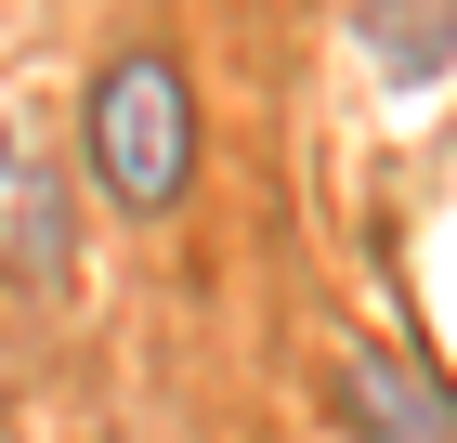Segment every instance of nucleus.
Returning a JSON list of instances; mask_svg holds the SVG:
<instances>
[{"label":"nucleus","instance_id":"nucleus-1","mask_svg":"<svg viewBox=\"0 0 457 443\" xmlns=\"http://www.w3.org/2000/svg\"><path fill=\"white\" fill-rule=\"evenodd\" d=\"M92 157L131 209H170L183 196V157H196V104H183V66L131 53V66L92 92Z\"/></svg>","mask_w":457,"mask_h":443},{"label":"nucleus","instance_id":"nucleus-2","mask_svg":"<svg viewBox=\"0 0 457 443\" xmlns=\"http://www.w3.org/2000/svg\"><path fill=\"white\" fill-rule=\"evenodd\" d=\"M366 417H379V443H445V405L419 378H392V365H366Z\"/></svg>","mask_w":457,"mask_h":443}]
</instances>
